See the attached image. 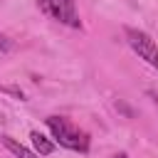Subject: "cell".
Wrapping results in <instances>:
<instances>
[{
  "mask_svg": "<svg viewBox=\"0 0 158 158\" xmlns=\"http://www.w3.org/2000/svg\"><path fill=\"white\" fill-rule=\"evenodd\" d=\"M44 121H47V128L52 131V136H54V141L59 146H64L69 151H79V153H84L89 148V136L79 126H74L69 118H64V116H47Z\"/></svg>",
  "mask_w": 158,
  "mask_h": 158,
  "instance_id": "1",
  "label": "cell"
},
{
  "mask_svg": "<svg viewBox=\"0 0 158 158\" xmlns=\"http://www.w3.org/2000/svg\"><path fill=\"white\" fill-rule=\"evenodd\" d=\"M123 35H126V42L131 44V49H133L141 59H146L153 69H158V47H156V42L151 40V35H146L143 30H136V27H126Z\"/></svg>",
  "mask_w": 158,
  "mask_h": 158,
  "instance_id": "2",
  "label": "cell"
},
{
  "mask_svg": "<svg viewBox=\"0 0 158 158\" xmlns=\"http://www.w3.org/2000/svg\"><path fill=\"white\" fill-rule=\"evenodd\" d=\"M37 5L52 20H57L62 25H69V27H79V15H77L72 0H37Z\"/></svg>",
  "mask_w": 158,
  "mask_h": 158,
  "instance_id": "3",
  "label": "cell"
},
{
  "mask_svg": "<svg viewBox=\"0 0 158 158\" xmlns=\"http://www.w3.org/2000/svg\"><path fill=\"white\" fill-rule=\"evenodd\" d=\"M0 141H2V146H5L12 156H17V158H37V153H32L30 148H25L20 141H15V138H10V136H0Z\"/></svg>",
  "mask_w": 158,
  "mask_h": 158,
  "instance_id": "4",
  "label": "cell"
},
{
  "mask_svg": "<svg viewBox=\"0 0 158 158\" xmlns=\"http://www.w3.org/2000/svg\"><path fill=\"white\" fill-rule=\"evenodd\" d=\"M30 138H32V146H35V151L40 153V156H49L52 151H54V143L44 136V133H40V131H32L30 133Z\"/></svg>",
  "mask_w": 158,
  "mask_h": 158,
  "instance_id": "5",
  "label": "cell"
},
{
  "mask_svg": "<svg viewBox=\"0 0 158 158\" xmlns=\"http://www.w3.org/2000/svg\"><path fill=\"white\" fill-rule=\"evenodd\" d=\"M0 47H7V42H5V37H0Z\"/></svg>",
  "mask_w": 158,
  "mask_h": 158,
  "instance_id": "6",
  "label": "cell"
},
{
  "mask_svg": "<svg viewBox=\"0 0 158 158\" xmlns=\"http://www.w3.org/2000/svg\"><path fill=\"white\" fill-rule=\"evenodd\" d=\"M114 158H128V156H126V153H118V156H114Z\"/></svg>",
  "mask_w": 158,
  "mask_h": 158,
  "instance_id": "7",
  "label": "cell"
}]
</instances>
